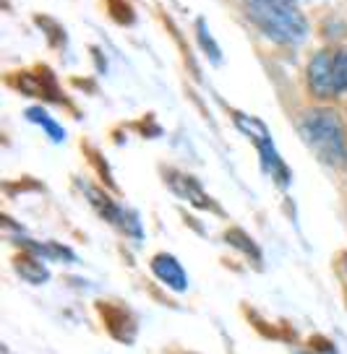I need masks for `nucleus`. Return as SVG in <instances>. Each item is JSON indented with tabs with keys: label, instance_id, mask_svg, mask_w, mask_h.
<instances>
[{
	"label": "nucleus",
	"instance_id": "1",
	"mask_svg": "<svg viewBox=\"0 0 347 354\" xmlns=\"http://www.w3.org/2000/svg\"><path fill=\"white\" fill-rule=\"evenodd\" d=\"M246 19L267 39L277 44H301L308 37V21L292 0H246Z\"/></svg>",
	"mask_w": 347,
	"mask_h": 354
},
{
	"label": "nucleus",
	"instance_id": "2",
	"mask_svg": "<svg viewBox=\"0 0 347 354\" xmlns=\"http://www.w3.org/2000/svg\"><path fill=\"white\" fill-rule=\"evenodd\" d=\"M301 136L305 146L326 167H347V141L342 122L332 110H308L301 120Z\"/></svg>",
	"mask_w": 347,
	"mask_h": 354
},
{
	"label": "nucleus",
	"instance_id": "3",
	"mask_svg": "<svg viewBox=\"0 0 347 354\" xmlns=\"http://www.w3.org/2000/svg\"><path fill=\"white\" fill-rule=\"evenodd\" d=\"M308 88L319 100H332L339 94L337 88V50H319L305 71Z\"/></svg>",
	"mask_w": 347,
	"mask_h": 354
},
{
	"label": "nucleus",
	"instance_id": "4",
	"mask_svg": "<svg viewBox=\"0 0 347 354\" xmlns=\"http://www.w3.org/2000/svg\"><path fill=\"white\" fill-rule=\"evenodd\" d=\"M165 180H168V185L172 188V193H175L178 198L188 201V203L199 206V209H214L212 198L204 193V188L196 183V177L186 175V172H178V169H168V172H165Z\"/></svg>",
	"mask_w": 347,
	"mask_h": 354
},
{
	"label": "nucleus",
	"instance_id": "5",
	"mask_svg": "<svg viewBox=\"0 0 347 354\" xmlns=\"http://www.w3.org/2000/svg\"><path fill=\"white\" fill-rule=\"evenodd\" d=\"M152 274H154L162 284H168L170 289H175V292H183V289L188 287V279H186L183 266L168 253H159L152 258Z\"/></svg>",
	"mask_w": 347,
	"mask_h": 354
},
{
	"label": "nucleus",
	"instance_id": "6",
	"mask_svg": "<svg viewBox=\"0 0 347 354\" xmlns=\"http://www.w3.org/2000/svg\"><path fill=\"white\" fill-rule=\"evenodd\" d=\"M258 146V156H261V167H264V172H267L272 180H277L282 188L290 183V169L287 165L282 162V156L277 154V149H274V141L267 138V141H261Z\"/></svg>",
	"mask_w": 347,
	"mask_h": 354
},
{
	"label": "nucleus",
	"instance_id": "7",
	"mask_svg": "<svg viewBox=\"0 0 347 354\" xmlns=\"http://www.w3.org/2000/svg\"><path fill=\"white\" fill-rule=\"evenodd\" d=\"M26 118L32 122H37V125H42V131L55 141V144H60V141H66V131L57 125L50 115H47V110H42V107H32V110L26 112Z\"/></svg>",
	"mask_w": 347,
	"mask_h": 354
},
{
	"label": "nucleus",
	"instance_id": "8",
	"mask_svg": "<svg viewBox=\"0 0 347 354\" xmlns=\"http://www.w3.org/2000/svg\"><path fill=\"white\" fill-rule=\"evenodd\" d=\"M233 118H235V125L240 128V133H246L253 144H261V141H267V138H269L267 125H264L261 120H256V118H248V115H243V112H235Z\"/></svg>",
	"mask_w": 347,
	"mask_h": 354
},
{
	"label": "nucleus",
	"instance_id": "9",
	"mask_svg": "<svg viewBox=\"0 0 347 354\" xmlns=\"http://www.w3.org/2000/svg\"><path fill=\"white\" fill-rule=\"evenodd\" d=\"M224 240L233 245V248H238L243 255H248V258H253V261H261V250H258V245L248 237L243 230H230V232L224 234Z\"/></svg>",
	"mask_w": 347,
	"mask_h": 354
},
{
	"label": "nucleus",
	"instance_id": "10",
	"mask_svg": "<svg viewBox=\"0 0 347 354\" xmlns=\"http://www.w3.org/2000/svg\"><path fill=\"white\" fill-rule=\"evenodd\" d=\"M196 37H199L202 50L206 53V57H209L212 63H220V60H222V50H220V44L214 42V37L209 34V29H206V21H204V19H199V21H196Z\"/></svg>",
	"mask_w": 347,
	"mask_h": 354
},
{
	"label": "nucleus",
	"instance_id": "11",
	"mask_svg": "<svg viewBox=\"0 0 347 354\" xmlns=\"http://www.w3.org/2000/svg\"><path fill=\"white\" fill-rule=\"evenodd\" d=\"M16 268L21 271L24 279H29V281H34V284H39V281H47V268L39 263V261L29 258V255L19 258V261H16Z\"/></svg>",
	"mask_w": 347,
	"mask_h": 354
},
{
	"label": "nucleus",
	"instance_id": "12",
	"mask_svg": "<svg viewBox=\"0 0 347 354\" xmlns=\"http://www.w3.org/2000/svg\"><path fill=\"white\" fill-rule=\"evenodd\" d=\"M337 88H339V94L347 91V47L337 50Z\"/></svg>",
	"mask_w": 347,
	"mask_h": 354
}]
</instances>
